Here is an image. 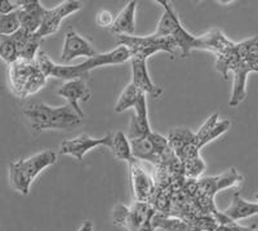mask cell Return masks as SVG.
Returning <instances> with one entry per match:
<instances>
[{
	"mask_svg": "<svg viewBox=\"0 0 258 231\" xmlns=\"http://www.w3.org/2000/svg\"><path fill=\"white\" fill-rule=\"evenodd\" d=\"M252 38L241 43H230L225 49L217 54L216 69L223 79H227L229 71L234 74L230 107H236L244 101L246 96V76L248 74L258 73V59L253 57L249 52Z\"/></svg>",
	"mask_w": 258,
	"mask_h": 231,
	"instance_id": "1",
	"label": "cell"
},
{
	"mask_svg": "<svg viewBox=\"0 0 258 231\" xmlns=\"http://www.w3.org/2000/svg\"><path fill=\"white\" fill-rule=\"evenodd\" d=\"M24 115L34 133H41L48 129L74 128L83 120L69 103L59 107H52L43 102L30 103L24 108Z\"/></svg>",
	"mask_w": 258,
	"mask_h": 231,
	"instance_id": "2",
	"label": "cell"
},
{
	"mask_svg": "<svg viewBox=\"0 0 258 231\" xmlns=\"http://www.w3.org/2000/svg\"><path fill=\"white\" fill-rule=\"evenodd\" d=\"M56 161L57 154L53 150H44L27 159L12 161L9 164V184L17 193L24 196L29 195L34 180Z\"/></svg>",
	"mask_w": 258,
	"mask_h": 231,
	"instance_id": "3",
	"label": "cell"
},
{
	"mask_svg": "<svg viewBox=\"0 0 258 231\" xmlns=\"http://www.w3.org/2000/svg\"><path fill=\"white\" fill-rule=\"evenodd\" d=\"M131 60V53L125 47L119 45L117 48L107 53H97L96 56L91 57L87 61L82 62L75 66H64V65L53 64L50 68L48 78H57V79L71 80V79H85L92 70L101 66L109 65H121Z\"/></svg>",
	"mask_w": 258,
	"mask_h": 231,
	"instance_id": "4",
	"label": "cell"
},
{
	"mask_svg": "<svg viewBox=\"0 0 258 231\" xmlns=\"http://www.w3.org/2000/svg\"><path fill=\"white\" fill-rule=\"evenodd\" d=\"M9 84L13 94L18 98H26L38 93L47 84V78L39 70L34 61L18 59L9 65Z\"/></svg>",
	"mask_w": 258,
	"mask_h": 231,
	"instance_id": "5",
	"label": "cell"
},
{
	"mask_svg": "<svg viewBox=\"0 0 258 231\" xmlns=\"http://www.w3.org/2000/svg\"><path fill=\"white\" fill-rule=\"evenodd\" d=\"M116 40L117 45L125 47L129 50L131 57H140L145 60L158 52H165L169 54L170 59H174L178 50L176 41L172 36L159 38V36H154L153 34L146 36L120 35L116 36Z\"/></svg>",
	"mask_w": 258,
	"mask_h": 231,
	"instance_id": "6",
	"label": "cell"
},
{
	"mask_svg": "<svg viewBox=\"0 0 258 231\" xmlns=\"http://www.w3.org/2000/svg\"><path fill=\"white\" fill-rule=\"evenodd\" d=\"M82 8V2H78V0H66V2H62L61 4L54 7V8L45 9L44 17H43V21H41L40 27H39V30L35 34L40 39L56 34L58 31L59 25H61L62 21L66 17H69V16L73 15V13L80 11Z\"/></svg>",
	"mask_w": 258,
	"mask_h": 231,
	"instance_id": "7",
	"label": "cell"
},
{
	"mask_svg": "<svg viewBox=\"0 0 258 231\" xmlns=\"http://www.w3.org/2000/svg\"><path fill=\"white\" fill-rule=\"evenodd\" d=\"M111 133H107V135L101 138H93L91 136L83 133V135L78 136L75 138H71V140L62 141L61 145H59L58 154H61V155L74 156L77 160L82 161L84 155L89 150H93L98 146H106L111 149Z\"/></svg>",
	"mask_w": 258,
	"mask_h": 231,
	"instance_id": "8",
	"label": "cell"
},
{
	"mask_svg": "<svg viewBox=\"0 0 258 231\" xmlns=\"http://www.w3.org/2000/svg\"><path fill=\"white\" fill-rule=\"evenodd\" d=\"M129 165V177H131V185H132L133 195L136 202L150 203L153 199L154 191H155V182L154 179L137 160L128 164Z\"/></svg>",
	"mask_w": 258,
	"mask_h": 231,
	"instance_id": "9",
	"label": "cell"
},
{
	"mask_svg": "<svg viewBox=\"0 0 258 231\" xmlns=\"http://www.w3.org/2000/svg\"><path fill=\"white\" fill-rule=\"evenodd\" d=\"M57 94L63 98H66L69 105L74 108V111L77 112L80 118L84 119V112L80 108L79 102H88L91 100L92 93L89 87L87 85L85 79H71L66 80L61 87L58 88Z\"/></svg>",
	"mask_w": 258,
	"mask_h": 231,
	"instance_id": "10",
	"label": "cell"
},
{
	"mask_svg": "<svg viewBox=\"0 0 258 231\" xmlns=\"http://www.w3.org/2000/svg\"><path fill=\"white\" fill-rule=\"evenodd\" d=\"M96 49L87 39L79 35L74 29H70L64 35L63 47H62L61 60L63 62H70L77 57H91L96 56Z\"/></svg>",
	"mask_w": 258,
	"mask_h": 231,
	"instance_id": "11",
	"label": "cell"
},
{
	"mask_svg": "<svg viewBox=\"0 0 258 231\" xmlns=\"http://www.w3.org/2000/svg\"><path fill=\"white\" fill-rule=\"evenodd\" d=\"M17 15L21 29L35 34L40 27L47 8L41 6V2L39 0H27V2H17Z\"/></svg>",
	"mask_w": 258,
	"mask_h": 231,
	"instance_id": "12",
	"label": "cell"
},
{
	"mask_svg": "<svg viewBox=\"0 0 258 231\" xmlns=\"http://www.w3.org/2000/svg\"><path fill=\"white\" fill-rule=\"evenodd\" d=\"M131 65H132V84L137 87L146 96H151L153 98H159L164 93V89L156 87L153 83L147 70V60L140 59V57H131Z\"/></svg>",
	"mask_w": 258,
	"mask_h": 231,
	"instance_id": "13",
	"label": "cell"
},
{
	"mask_svg": "<svg viewBox=\"0 0 258 231\" xmlns=\"http://www.w3.org/2000/svg\"><path fill=\"white\" fill-rule=\"evenodd\" d=\"M230 124L231 123L227 119L218 120V112L211 115L208 120L204 123V126L197 133H194V138H195V144H197L198 149L200 150L203 146H206L211 141H213L214 138L223 135L230 128Z\"/></svg>",
	"mask_w": 258,
	"mask_h": 231,
	"instance_id": "14",
	"label": "cell"
},
{
	"mask_svg": "<svg viewBox=\"0 0 258 231\" xmlns=\"http://www.w3.org/2000/svg\"><path fill=\"white\" fill-rule=\"evenodd\" d=\"M11 36L15 41L18 59L26 60V61H34L36 57V53L39 52V45H40L41 39L36 34L27 32L24 29H20Z\"/></svg>",
	"mask_w": 258,
	"mask_h": 231,
	"instance_id": "15",
	"label": "cell"
},
{
	"mask_svg": "<svg viewBox=\"0 0 258 231\" xmlns=\"http://www.w3.org/2000/svg\"><path fill=\"white\" fill-rule=\"evenodd\" d=\"M136 9H137L136 0L126 3L123 11L117 15L111 26L109 27L110 31L116 36H132L136 32Z\"/></svg>",
	"mask_w": 258,
	"mask_h": 231,
	"instance_id": "16",
	"label": "cell"
},
{
	"mask_svg": "<svg viewBox=\"0 0 258 231\" xmlns=\"http://www.w3.org/2000/svg\"><path fill=\"white\" fill-rule=\"evenodd\" d=\"M227 218L232 221H240V219L248 218L254 214H258V203L246 202L241 198L240 193L236 191L232 196V200L230 205L222 212Z\"/></svg>",
	"mask_w": 258,
	"mask_h": 231,
	"instance_id": "17",
	"label": "cell"
},
{
	"mask_svg": "<svg viewBox=\"0 0 258 231\" xmlns=\"http://www.w3.org/2000/svg\"><path fill=\"white\" fill-rule=\"evenodd\" d=\"M147 136L129 140L131 151H132L133 158H135L137 161H140V160L150 161V163L154 164V165L156 167V165H160L161 160H160V158L156 155L155 150H154V147H153V144H151V141L149 140V137H147Z\"/></svg>",
	"mask_w": 258,
	"mask_h": 231,
	"instance_id": "18",
	"label": "cell"
},
{
	"mask_svg": "<svg viewBox=\"0 0 258 231\" xmlns=\"http://www.w3.org/2000/svg\"><path fill=\"white\" fill-rule=\"evenodd\" d=\"M158 4H160L164 9V13L161 16L160 21L158 22V26H156L155 32H154V36H159V38H167V36L172 35V32L174 31L177 25H179V18L176 15V12L173 11V8L170 7L169 2H165V0H158L156 2Z\"/></svg>",
	"mask_w": 258,
	"mask_h": 231,
	"instance_id": "19",
	"label": "cell"
},
{
	"mask_svg": "<svg viewBox=\"0 0 258 231\" xmlns=\"http://www.w3.org/2000/svg\"><path fill=\"white\" fill-rule=\"evenodd\" d=\"M151 225L155 228H161L163 231H191V227L187 222H185L178 217L168 216L164 213L156 212L151 219Z\"/></svg>",
	"mask_w": 258,
	"mask_h": 231,
	"instance_id": "20",
	"label": "cell"
},
{
	"mask_svg": "<svg viewBox=\"0 0 258 231\" xmlns=\"http://www.w3.org/2000/svg\"><path fill=\"white\" fill-rule=\"evenodd\" d=\"M111 151L117 160H124L128 164L136 161V159L132 155V151H131V145H129L128 137L124 135L123 132L119 131L115 135H112Z\"/></svg>",
	"mask_w": 258,
	"mask_h": 231,
	"instance_id": "21",
	"label": "cell"
},
{
	"mask_svg": "<svg viewBox=\"0 0 258 231\" xmlns=\"http://www.w3.org/2000/svg\"><path fill=\"white\" fill-rule=\"evenodd\" d=\"M144 92H141L137 87L129 83L124 91L121 92V94L119 96L116 101V105H115V111L116 112H123L125 110H128L129 107H133V106L137 103V101L144 96Z\"/></svg>",
	"mask_w": 258,
	"mask_h": 231,
	"instance_id": "22",
	"label": "cell"
},
{
	"mask_svg": "<svg viewBox=\"0 0 258 231\" xmlns=\"http://www.w3.org/2000/svg\"><path fill=\"white\" fill-rule=\"evenodd\" d=\"M244 180L243 176L235 169V168H230L227 172L222 173L220 176H214V177H211L212 185H213L214 190L221 191L223 189H229L232 188V186H236L238 184H240Z\"/></svg>",
	"mask_w": 258,
	"mask_h": 231,
	"instance_id": "23",
	"label": "cell"
},
{
	"mask_svg": "<svg viewBox=\"0 0 258 231\" xmlns=\"http://www.w3.org/2000/svg\"><path fill=\"white\" fill-rule=\"evenodd\" d=\"M20 29L17 11L9 15H0V36H11Z\"/></svg>",
	"mask_w": 258,
	"mask_h": 231,
	"instance_id": "24",
	"label": "cell"
},
{
	"mask_svg": "<svg viewBox=\"0 0 258 231\" xmlns=\"http://www.w3.org/2000/svg\"><path fill=\"white\" fill-rule=\"evenodd\" d=\"M112 22H114V20H112V16L109 11L102 9V11L97 13L96 24L100 27H110L112 25Z\"/></svg>",
	"mask_w": 258,
	"mask_h": 231,
	"instance_id": "25",
	"label": "cell"
},
{
	"mask_svg": "<svg viewBox=\"0 0 258 231\" xmlns=\"http://www.w3.org/2000/svg\"><path fill=\"white\" fill-rule=\"evenodd\" d=\"M214 231H258L253 227H245V226L239 225L238 222L235 221H231L227 225H218L217 228Z\"/></svg>",
	"mask_w": 258,
	"mask_h": 231,
	"instance_id": "26",
	"label": "cell"
},
{
	"mask_svg": "<svg viewBox=\"0 0 258 231\" xmlns=\"http://www.w3.org/2000/svg\"><path fill=\"white\" fill-rule=\"evenodd\" d=\"M18 9L17 2H9V0H0V15H9Z\"/></svg>",
	"mask_w": 258,
	"mask_h": 231,
	"instance_id": "27",
	"label": "cell"
},
{
	"mask_svg": "<svg viewBox=\"0 0 258 231\" xmlns=\"http://www.w3.org/2000/svg\"><path fill=\"white\" fill-rule=\"evenodd\" d=\"M78 231H93V222L92 221H84Z\"/></svg>",
	"mask_w": 258,
	"mask_h": 231,
	"instance_id": "28",
	"label": "cell"
},
{
	"mask_svg": "<svg viewBox=\"0 0 258 231\" xmlns=\"http://www.w3.org/2000/svg\"><path fill=\"white\" fill-rule=\"evenodd\" d=\"M255 200H257V203H258V194H255Z\"/></svg>",
	"mask_w": 258,
	"mask_h": 231,
	"instance_id": "29",
	"label": "cell"
},
{
	"mask_svg": "<svg viewBox=\"0 0 258 231\" xmlns=\"http://www.w3.org/2000/svg\"><path fill=\"white\" fill-rule=\"evenodd\" d=\"M195 231H204V230H195Z\"/></svg>",
	"mask_w": 258,
	"mask_h": 231,
	"instance_id": "30",
	"label": "cell"
}]
</instances>
